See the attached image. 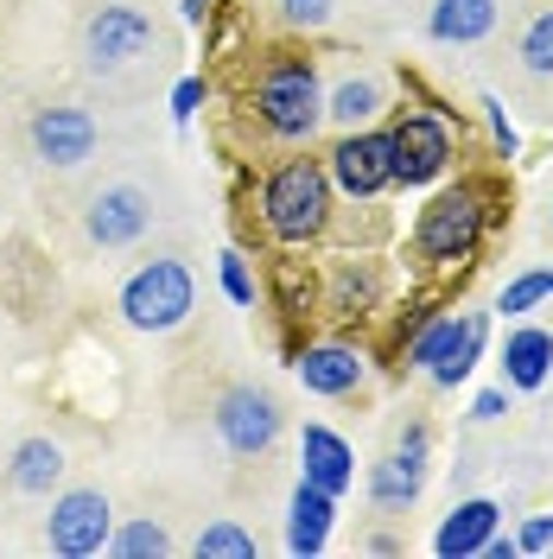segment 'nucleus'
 Listing matches in <instances>:
<instances>
[{
  "label": "nucleus",
  "mask_w": 553,
  "mask_h": 559,
  "mask_svg": "<svg viewBox=\"0 0 553 559\" xmlns=\"http://www.w3.org/2000/svg\"><path fill=\"white\" fill-rule=\"evenodd\" d=\"M261 229L286 248H306L325 236V223H331V173L318 166V159H286L274 173L261 178Z\"/></svg>",
  "instance_id": "1"
},
{
  "label": "nucleus",
  "mask_w": 553,
  "mask_h": 559,
  "mask_svg": "<svg viewBox=\"0 0 553 559\" xmlns=\"http://www.w3.org/2000/svg\"><path fill=\"white\" fill-rule=\"evenodd\" d=\"M255 115L274 140H311L318 121H325V83H318V64L299 58V51H280L274 64L261 70L255 83Z\"/></svg>",
  "instance_id": "2"
},
{
  "label": "nucleus",
  "mask_w": 553,
  "mask_h": 559,
  "mask_svg": "<svg viewBox=\"0 0 553 559\" xmlns=\"http://www.w3.org/2000/svg\"><path fill=\"white\" fill-rule=\"evenodd\" d=\"M490 229V185H451L420 210L414 248L426 261H471V248Z\"/></svg>",
  "instance_id": "3"
},
{
  "label": "nucleus",
  "mask_w": 553,
  "mask_h": 559,
  "mask_svg": "<svg viewBox=\"0 0 553 559\" xmlns=\"http://www.w3.org/2000/svg\"><path fill=\"white\" fill-rule=\"evenodd\" d=\"M191 306H198V286H191L185 261H146L121 286V318L134 331H178L191 318Z\"/></svg>",
  "instance_id": "4"
},
{
  "label": "nucleus",
  "mask_w": 553,
  "mask_h": 559,
  "mask_svg": "<svg viewBox=\"0 0 553 559\" xmlns=\"http://www.w3.org/2000/svg\"><path fill=\"white\" fill-rule=\"evenodd\" d=\"M484 331H490L484 312H446L433 324H420V337L408 344V362L426 369L439 388H458L478 369V356H484Z\"/></svg>",
  "instance_id": "5"
},
{
  "label": "nucleus",
  "mask_w": 553,
  "mask_h": 559,
  "mask_svg": "<svg viewBox=\"0 0 553 559\" xmlns=\"http://www.w3.org/2000/svg\"><path fill=\"white\" fill-rule=\"evenodd\" d=\"M325 173H331V191H344V198H381L395 185V134L388 128H356V134H344L331 146Z\"/></svg>",
  "instance_id": "6"
},
{
  "label": "nucleus",
  "mask_w": 553,
  "mask_h": 559,
  "mask_svg": "<svg viewBox=\"0 0 553 559\" xmlns=\"http://www.w3.org/2000/svg\"><path fill=\"white\" fill-rule=\"evenodd\" d=\"M108 534H115V509H108L103 489H64V496L51 502V522H45L51 554L96 559V554H108Z\"/></svg>",
  "instance_id": "7"
},
{
  "label": "nucleus",
  "mask_w": 553,
  "mask_h": 559,
  "mask_svg": "<svg viewBox=\"0 0 553 559\" xmlns=\"http://www.w3.org/2000/svg\"><path fill=\"white\" fill-rule=\"evenodd\" d=\"M395 185H433L451 166V121L439 108H414L395 128Z\"/></svg>",
  "instance_id": "8"
},
{
  "label": "nucleus",
  "mask_w": 553,
  "mask_h": 559,
  "mask_svg": "<svg viewBox=\"0 0 553 559\" xmlns=\"http://www.w3.org/2000/svg\"><path fill=\"white\" fill-rule=\"evenodd\" d=\"M216 432L236 457H261L280 439V401L268 388H230L216 401Z\"/></svg>",
  "instance_id": "9"
},
{
  "label": "nucleus",
  "mask_w": 553,
  "mask_h": 559,
  "mask_svg": "<svg viewBox=\"0 0 553 559\" xmlns=\"http://www.w3.org/2000/svg\"><path fill=\"white\" fill-rule=\"evenodd\" d=\"M153 51V20L140 13V7H103V13H90V26H83V58L96 70H121L146 58Z\"/></svg>",
  "instance_id": "10"
},
{
  "label": "nucleus",
  "mask_w": 553,
  "mask_h": 559,
  "mask_svg": "<svg viewBox=\"0 0 553 559\" xmlns=\"http://www.w3.org/2000/svg\"><path fill=\"white\" fill-rule=\"evenodd\" d=\"M146 223H153V198H146L140 185H108V191H96L90 210H83L90 242H103V248L140 242V236H146Z\"/></svg>",
  "instance_id": "11"
},
{
  "label": "nucleus",
  "mask_w": 553,
  "mask_h": 559,
  "mask_svg": "<svg viewBox=\"0 0 553 559\" xmlns=\"http://www.w3.org/2000/svg\"><path fill=\"white\" fill-rule=\"evenodd\" d=\"M33 153L45 166H83L96 153V115L90 108H38L33 115Z\"/></svg>",
  "instance_id": "12"
},
{
  "label": "nucleus",
  "mask_w": 553,
  "mask_h": 559,
  "mask_svg": "<svg viewBox=\"0 0 553 559\" xmlns=\"http://www.w3.org/2000/svg\"><path fill=\"white\" fill-rule=\"evenodd\" d=\"M420 484H426V426H408L401 445L369 471V496H376L381 509H401V502L420 496Z\"/></svg>",
  "instance_id": "13"
},
{
  "label": "nucleus",
  "mask_w": 553,
  "mask_h": 559,
  "mask_svg": "<svg viewBox=\"0 0 553 559\" xmlns=\"http://www.w3.org/2000/svg\"><path fill=\"white\" fill-rule=\"evenodd\" d=\"M299 477L318 484L325 496H344V489L356 484V452L344 445V432L306 426V432H299Z\"/></svg>",
  "instance_id": "14"
},
{
  "label": "nucleus",
  "mask_w": 553,
  "mask_h": 559,
  "mask_svg": "<svg viewBox=\"0 0 553 559\" xmlns=\"http://www.w3.org/2000/svg\"><path fill=\"white\" fill-rule=\"evenodd\" d=\"M293 369H299L306 394H325V401L356 394V382H363V356H356L350 344H306L299 356H293Z\"/></svg>",
  "instance_id": "15"
},
{
  "label": "nucleus",
  "mask_w": 553,
  "mask_h": 559,
  "mask_svg": "<svg viewBox=\"0 0 553 559\" xmlns=\"http://www.w3.org/2000/svg\"><path fill=\"white\" fill-rule=\"evenodd\" d=\"M331 515H338V496H325L318 484L299 477L293 502H286V547H293L299 559L325 554V540H331Z\"/></svg>",
  "instance_id": "16"
},
{
  "label": "nucleus",
  "mask_w": 553,
  "mask_h": 559,
  "mask_svg": "<svg viewBox=\"0 0 553 559\" xmlns=\"http://www.w3.org/2000/svg\"><path fill=\"white\" fill-rule=\"evenodd\" d=\"M553 376V331L541 324H521L509 331V344H503V388H541Z\"/></svg>",
  "instance_id": "17"
},
{
  "label": "nucleus",
  "mask_w": 553,
  "mask_h": 559,
  "mask_svg": "<svg viewBox=\"0 0 553 559\" xmlns=\"http://www.w3.org/2000/svg\"><path fill=\"white\" fill-rule=\"evenodd\" d=\"M496 522H503V509L496 502H484V496H471V502H458L446 522H439V534H433V547L446 559H464V554H484V540L496 534Z\"/></svg>",
  "instance_id": "18"
},
{
  "label": "nucleus",
  "mask_w": 553,
  "mask_h": 559,
  "mask_svg": "<svg viewBox=\"0 0 553 559\" xmlns=\"http://www.w3.org/2000/svg\"><path fill=\"white\" fill-rule=\"evenodd\" d=\"M496 26V0H433L426 13V33L439 45H478Z\"/></svg>",
  "instance_id": "19"
},
{
  "label": "nucleus",
  "mask_w": 553,
  "mask_h": 559,
  "mask_svg": "<svg viewBox=\"0 0 553 559\" xmlns=\"http://www.w3.org/2000/svg\"><path fill=\"white\" fill-rule=\"evenodd\" d=\"M376 115H381V76H344V83L325 96V121L344 128V134H356V128L376 121Z\"/></svg>",
  "instance_id": "20"
},
{
  "label": "nucleus",
  "mask_w": 553,
  "mask_h": 559,
  "mask_svg": "<svg viewBox=\"0 0 553 559\" xmlns=\"http://www.w3.org/2000/svg\"><path fill=\"white\" fill-rule=\"evenodd\" d=\"M7 477L13 489H26V496H51V484L64 477V445H51V439H26L13 464H7Z\"/></svg>",
  "instance_id": "21"
},
{
  "label": "nucleus",
  "mask_w": 553,
  "mask_h": 559,
  "mask_svg": "<svg viewBox=\"0 0 553 559\" xmlns=\"http://www.w3.org/2000/svg\"><path fill=\"white\" fill-rule=\"evenodd\" d=\"M108 554H121V559H160V554H173V534L160 522H128L121 534H108Z\"/></svg>",
  "instance_id": "22"
},
{
  "label": "nucleus",
  "mask_w": 553,
  "mask_h": 559,
  "mask_svg": "<svg viewBox=\"0 0 553 559\" xmlns=\"http://www.w3.org/2000/svg\"><path fill=\"white\" fill-rule=\"evenodd\" d=\"M198 559H255V534L236 522H210L198 534Z\"/></svg>",
  "instance_id": "23"
},
{
  "label": "nucleus",
  "mask_w": 553,
  "mask_h": 559,
  "mask_svg": "<svg viewBox=\"0 0 553 559\" xmlns=\"http://www.w3.org/2000/svg\"><path fill=\"white\" fill-rule=\"evenodd\" d=\"M541 299H553V267H541V274H521V280H509L503 286V299H496V312H534Z\"/></svg>",
  "instance_id": "24"
},
{
  "label": "nucleus",
  "mask_w": 553,
  "mask_h": 559,
  "mask_svg": "<svg viewBox=\"0 0 553 559\" xmlns=\"http://www.w3.org/2000/svg\"><path fill=\"white\" fill-rule=\"evenodd\" d=\"M521 64L534 70V76H553V7L528 20V33H521Z\"/></svg>",
  "instance_id": "25"
},
{
  "label": "nucleus",
  "mask_w": 553,
  "mask_h": 559,
  "mask_svg": "<svg viewBox=\"0 0 553 559\" xmlns=\"http://www.w3.org/2000/svg\"><path fill=\"white\" fill-rule=\"evenodd\" d=\"M223 293H230L236 306H255V274H248L243 248H223Z\"/></svg>",
  "instance_id": "26"
},
{
  "label": "nucleus",
  "mask_w": 553,
  "mask_h": 559,
  "mask_svg": "<svg viewBox=\"0 0 553 559\" xmlns=\"http://www.w3.org/2000/svg\"><path fill=\"white\" fill-rule=\"evenodd\" d=\"M280 20L293 33H318V26H331V0H280Z\"/></svg>",
  "instance_id": "27"
},
{
  "label": "nucleus",
  "mask_w": 553,
  "mask_h": 559,
  "mask_svg": "<svg viewBox=\"0 0 553 559\" xmlns=\"http://www.w3.org/2000/svg\"><path fill=\"white\" fill-rule=\"evenodd\" d=\"M376 299V280H369V267H338V312H350V306H369Z\"/></svg>",
  "instance_id": "28"
},
{
  "label": "nucleus",
  "mask_w": 553,
  "mask_h": 559,
  "mask_svg": "<svg viewBox=\"0 0 553 559\" xmlns=\"http://www.w3.org/2000/svg\"><path fill=\"white\" fill-rule=\"evenodd\" d=\"M516 554H553V515H528V522H521Z\"/></svg>",
  "instance_id": "29"
},
{
  "label": "nucleus",
  "mask_w": 553,
  "mask_h": 559,
  "mask_svg": "<svg viewBox=\"0 0 553 559\" xmlns=\"http://www.w3.org/2000/svg\"><path fill=\"white\" fill-rule=\"evenodd\" d=\"M484 121H490V134H496V153H503V159H516V128H509V115H503V103H496V96H484Z\"/></svg>",
  "instance_id": "30"
},
{
  "label": "nucleus",
  "mask_w": 553,
  "mask_h": 559,
  "mask_svg": "<svg viewBox=\"0 0 553 559\" xmlns=\"http://www.w3.org/2000/svg\"><path fill=\"white\" fill-rule=\"evenodd\" d=\"M198 108H204V76H185V83L173 90V121L185 128V121H191Z\"/></svg>",
  "instance_id": "31"
},
{
  "label": "nucleus",
  "mask_w": 553,
  "mask_h": 559,
  "mask_svg": "<svg viewBox=\"0 0 553 559\" xmlns=\"http://www.w3.org/2000/svg\"><path fill=\"white\" fill-rule=\"evenodd\" d=\"M503 407H509V388H484L471 401V419H503Z\"/></svg>",
  "instance_id": "32"
},
{
  "label": "nucleus",
  "mask_w": 553,
  "mask_h": 559,
  "mask_svg": "<svg viewBox=\"0 0 553 559\" xmlns=\"http://www.w3.org/2000/svg\"><path fill=\"white\" fill-rule=\"evenodd\" d=\"M178 13H185V26H204L210 13H216V0H178Z\"/></svg>",
  "instance_id": "33"
},
{
  "label": "nucleus",
  "mask_w": 553,
  "mask_h": 559,
  "mask_svg": "<svg viewBox=\"0 0 553 559\" xmlns=\"http://www.w3.org/2000/svg\"><path fill=\"white\" fill-rule=\"evenodd\" d=\"M484 554H490V559H516V534H490Z\"/></svg>",
  "instance_id": "34"
}]
</instances>
